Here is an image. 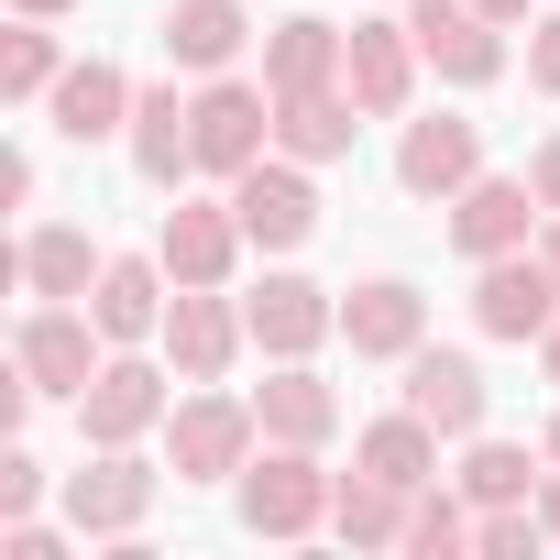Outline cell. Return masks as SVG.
Segmentation results:
<instances>
[{
    "label": "cell",
    "mask_w": 560,
    "mask_h": 560,
    "mask_svg": "<svg viewBox=\"0 0 560 560\" xmlns=\"http://www.w3.org/2000/svg\"><path fill=\"white\" fill-rule=\"evenodd\" d=\"M242 516H253V538H308V527L330 516V483H319L308 440H287L275 462H253V472H242Z\"/></svg>",
    "instance_id": "6da1fadb"
},
{
    "label": "cell",
    "mask_w": 560,
    "mask_h": 560,
    "mask_svg": "<svg viewBox=\"0 0 560 560\" xmlns=\"http://www.w3.org/2000/svg\"><path fill=\"white\" fill-rule=\"evenodd\" d=\"M472 319H483V341H538V330L560 319V264H549V253H538V264L494 253L483 287H472Z\"/></svg>",
    "instance_id": "7a4b0ae2"
},
{
    "label": "cell",
    "mask_w": 560,
    "mask_h": 560,
    "mask_svg": "<svg viewBox=\"0 0 560 560\" xmlns=\"http://www.w3.org/2000/svg\"><path fill=\"white\" fill-rule=\"evenodd\" d=\"M242 341H253V319H242L220 287H176V308H165V352H176L187 385H220Z\"/></svg>",
    "instance_id": "3957f363"
},
{
    "label": "cell",
    "mask_w": 560,
    "mask_h": 560,
    "mask_svg": "<svg viewBox=\"0 0 560 560\" xmlns=\"http://www.w3.org/2000/svg\"><path fill=\"white\" fill-rule=\"evenodd\" d=\"M407 34H418V56H429L440 78H462V89H483V78L505 67L494 12H472V0H418V12H407Z\"/></svg>",
    "instance_id": "277c9868"
},
{
    "label": "cell",
    "mask_w": 560,
    "mask_h": 560,
    "mask_svg": "<svg viewBox=\"0 0 560 560\" xmlns=\"http://www.w3.org/2000/svg\"><path fill=\"white\" fill-rule=\"evenodd\" d=\"M242 319H253V341H264L275 363H298V352H319V341L341 330V308L308 287V275H264V287L242 298Z\"/></svg>",
    "instance_id": "5b68a950"
},
{
    "label": "cell",
    "mask_w": 560,
    "mask_h": 560,
    "mask_svg": "<svg viewBox=\"0 0 560 560\" xmlns=\"http://www.w3.org/2000/svg\"><path fill=\"white\" fill-rule=\"evenodd\" d=\"M78 418H89L100 451H132V440L165 418V374H154V363H100L89 396H78Z\"/></svg>",
    "instance_id": "8992f818"
},
{
    "label": "cell",
    "mask_w": 560,
    "mask_h": 560,
    "mask_svg": "<svg viewBox=\"0 0 560 560\" xmlns=\"http://www.w3.org/2000/svg\"><path fill=\"white\" fill-rule=\"evenodd\" d=\"M231 209H242V231H253V242H275V253L319 231V198H308V176H298V165H264V154L231 176Z\"/></svg>",
    "instance_id": "52a82bcc"
},
{
    "label": "cell",
    "mask_w": 560,
    "mask_h": 560,
    "mask_svg": "<svg viewBox=\"0 0 560 560\" xmlns=\"http://www.w3.org/2000/svg\"><path fill=\"white\" fill-rule=\"evenodd\" d=\"M396 176H407V198H462V187L483 176V132H472V121H407Z\"/></svg>",
    "instance_id": "ba28073f"
},
{
    "label": "cell",
    "mask_w": 560,
    "mask_h": 560,
    "mask_svg": "<svg viewBox=\"0 0 560 560\" xmlns=\"http://www.w3.org/2000/svg\"><path fill=\"white\" fill-rule=\"evenodd\" d=\"M549 198L538 187H516V176H472L462 187V209H451V242L472 253V264H494V253H516L527 242V220H538Z\"/></svg>",
    "instance_id": "9c48e42d"
},
{
    "label": "cell",
    "mask_w": 560,
    "mask_h": 560,
    "mask_svg": "<svg viewBox=\"0 0 560 560\" xmlns=\"http://www.w3.org/2000/svg\"><path fill=\"white\" fill-rule=\"evenodd\" d=\"M253 407H231V396H187L176 407V483H209V472H242V451H253Z\"/></svg>",
    "instance_id": "30bf717a"
},
{
    "label": "cell",
    "mask_w": 560,
    "mask_h": 560,
    "mask_svg": "<svg viewBox=\"0 0 560 560\" xmlns=\"http://www.w3.org/2000/svg\"><path fill=\"white\" fill-rule=\"evenodd\" d=\"M407 407L440 429V440H472L483 429V374L462 352H407Z\"/></svg>",
    "instance_id": "8fae6325"
},
{
    "label": "cell",
    "mask_w": 560,
    "mask_h": 560,
    "mask_svg": "<svg viewBox=\"0 0 560 560\" xmlns=\"http://www.w3.org/2000/svg\"><path fill=\"white\" fill-rule=\"evenodd\" d=\"M242 242H253L242 209H165V275H176V287H220Z\"/></svg>",
    "instance_id": "7c38bea8"
},
{
    "label": "cell",
    "mask_w": 560,
    "mask_h": 560,
    "mask_svg": "<svg viewBox=\"0 0 560 560\" xmlns=\"http://www.w3.org/2000/svg\"><path fill=\"white\" fill-rule=\"evenodd\" d=\"M143 505H154V472H143V462H121V451H110L100 472H78V483H67V516H78L89 538H132V527H143Z\"/></svg>",
    "instance_id": "4fadbf2b"
},
{
    "label": "cell",
    "mask_w": 560,
    "mask_h": 560,
    "mask_svg": "<svg viewBox=\"0 0 560 560\" xmlns=\"http://www.w3.org/2000/svg\"><path fill=\"white\" fill-rule=\"evenodd\" d=\"M341 330H352V352H374V363H407V352H418V287H407V275H374V287H352Z\"/></svg>",
    "instance_id": "5bb4252c"
},
{
    "label": "cell",
    "mask_w": 560,
    "mask_h": 560,
    "mask_svg": "<svg viewBox=\"0 0 560 560\" xmlns=\"http://www.w3.org/2000/svg\"><path fill=\"white\" fill-rule=\"evenodd\" d=\"M132 165H143L154 187H176V176L198 165V100H176V89L132 100Z\"/></svg>",
    "instance_id": "9a60e30c"
},
{
    "label": "cell",
    "mask_w": 560,
    "mask_h": 560,
    "mask_svg": "<svg viewBox=\"0 0 560 560\" xmlns=\"http://www.w3.org/2000/svg\"><path fill=\"white\" fill-rule=\"evenodd\" d=\"M341 56H352V34H330V23H275V45H264V78H275V100H308V89H330L341 78Z\"/></svg>",
    "instance_id": "2e32d148"
},
{
    "label": "cell",
    "mask_w": 560,
    "mask_h": 560,
    "mask_svg": "<svg viewBox=\"0 0 560 560\" xmlns=\"http://www.w3.org/2000/svg\"><path fill=\"white\" fill-rule=\"evenodd\" d=\"M341 78H352V100H363V110H407L418 34H396V23H363V34H352V56H341Z\"/></svg>",
    "instance_id": "e0dca14e"
},
{
    "label": "cell",
    "mask_w": 560,
    "mask_h": 560,
    "mask_svg": "<svg viewBox=\"0 0 560 560\" xmlns=\"http://www.w3.org/2000/svg\"><path fill=\"white\" fill-rule=\"evenodd\" d=\"M264 132H275V110H264L253 89H209V100H198V165L242 176V165L264 154Z\"/></svg>",
    "instance_id": "ac0fdd59"
},
{
    "label": "cell",
    "mask_w": 560,
    "mask_h": 560,
    "mask_svg": "<svg viewBox=\"0 0 560 560\" xmlns=\"http://www.w3.org/2000/svg\"><path fill=\"white\" fill-rule=\"evenodd\" d=\"M89 319H67V308H45L34 330H23V385L34 396H89Z\"/></svg>",
    "instance_id": "d6986e66"
},
{
    "label": "cell",
    "mask_w": 560,
    "mask_h": 560,
    "mask_svg": "<svg viewBox=\"0 0 560 560\" xmlns=\"http://www.w3.org/2000/svg\"><path fill=\"white\" fill-rule=\"evenodd\" d=\"M121 121H132L121 67H100V56H89V67H67V78H56V132H67V143H100V132H121Z\"/></svg>",
    "instance_id": "ffe728a7"
},
{
    "label": "cell",
    "mask_w": 560,
    "mask_h": 560,
    "mask_svg": "<svg viewBox=\"0 0 560 560\" xmlns=\"http://www.w3.org/2000/svg\"><path fill=\"white\" fill-rule=\"evenodd\" d=\"M89 319H100L110 341H143V330H165V264H100V298H89Z\"/></svg>",
    "instance_id": "44dd1931"
},
{
    "label": "cell",
    "mask_w": 560,
    "mask_h": 560,
    "mask_svg": "<svg viewBox=\"0 0 560 560\" xmlns=\"http://www.w3.org/2000/svg\"><path fill=\"white\" fill-rule=\"evenodd\" d=\"M352 110H363V100H341V89L275 100V143H287L298 165H330V154H352Z\"/></svg>",
    "instance_id": "7402d4cb"
},
{
    "label": "cell",
    "mask_w": 560,
    "mask_h": 560,
    "mask_svg": "<svg viewBox=\"0 0 560 560\" xmlns=\"http://www.w3.org/2000/svg\"><path fill=\"white\" fill-rule=\"evenodd\" d=\"M407 494H418V483H385V472H352V483L330 494V527H341L352 549H385V538H407Z\"/></svg>",
    "instance_id": "603a6c76"
},
{
    "label": "cell",
    "mask_w": 560,
    "mask_h": 560,
    "mask_svg": "<svg viewBox=\"0 0 560 560\" xmlns=\"http://www.w3.org/2000/svg\"><path fill=\"white\" fill-rule=\"evenodd\" d=\"M253 418H264L275 440H330V429H341V396H330L319 374H298V363H287V374L253 396Z\"/></svg>",
    "instance_id": "cb8c5ba5"
},
{
    "label": "cell",
    "mask_w": 560,
    "mask_h": 560,
    "mask_svg": "<svg viewBox=\"0 0 560 560\" xmlns=\"http://www.w3.org/2000/svg\"><path fill=\"white\" fill-rule=\"evenodd\" d=\"M242 12H231V0H176V12H165V56L176 67H231L242 56Z\"/></svg>",
    "instance_id": "d4e9b609"
},
{
    "label": "cell",
    "mask_w": 560,
    "mask_h": 560,
    "mask_svg": "<svg viewBox=\"0 0 560 560\" xmlns=\"http://www.w3.org/2000/svg\"><path fill=\"white\" fill-rule=\"evenodd\" d=\"M429 462H440V429H429L418 407L363 429V472H385V483H429Z\"/></svg>",
    "instance_id": "484cf974"
},
{
    "label": "cell",
    "mask_w": 560,
    "mask_h": 560,
    "mask_svg": "<svg viewBox=\"0 0 560 560\" xmlns=\"http://www.w3.org/2000/svg\"><path fill=\"white\" fill-rule=\"evenodd\" d=\"M23 287L89 298V231H34V242H23Z\"/></svg>",
    "instance_id": "4316f807"
},
{
    "label": "cell",
    "mask_w": 560,
    "mask_h": 560,
    "mask_svg": "<svg viewBox=\"0 0 560 560\" xmlns=\"http://www.w3.org/2000/svg\"><path fill=\"white\" fill-rule=\"evenodd\" d=\"M462 494H472V505H527V451L483 440V451L462 462Z\"/></svg>",
    "instance_id": "83f0119b"
},
{
    "label": "cell",
    "mask_w": 560,
    "mask_h": 560,
    "mask_svg": "<svg viewBox=\"0 0 560 560\" xmlns=\"http://www.w3.org/2000/svg\"><path fill=\"white\" fill-rule=\"evenodd\" d=\"M407 549H429V560H451V549H472V516L451 505V494H407Z\"/></svg>",
    "instance_id": "f1b7e54d"
},
{
    "label": "cell",
    "mask_w": 560,
    "mask_h": 560,
    "mask_svg": "<svg viewBox=\"0 0 560 560\" xmlns=\"http://www.w3.org/2000/svg\"><path fill=\"white\" fill-rule=\"evenodd\" d=\"M0 89H12V100L56 89V45H45V34H12V45H0Z\"/></svg>",
    "instance_id": "f546056e"
},
{
    "label": "cell",
    "mask_w": 560,
    "mask_h": 560,
    "mask_svg": "<svg viewBox=\"0 0 560 560\" xmlns=\"http://www.w3.org/2000/svg\"><path fill=\"white\" fill-rule=\"evenodd\" d=\"M527 538H538V527H527V505H483V527H472V549H483V560H516Z\"/></svg>",
    "instance_id": "4dcf8cb0"
},
{
    "label": "cell",
    "mask_w": 560,
    "mask_h": 560,
    "mask_svg": "<svg viewBox=\"0 0 560 560\" xmlns=\"http://www.w3.org/2000/svg\"><path fill=\"white\" fill-rule=\"evenodd\" d=\"M34 494H45V462L34 451H0V516H34Z\"/></svg>",
    "instance_id": "1f68e13d"
},
{
    "label": "cell",
    "mask_w": 560,
    "mask_h": 560,
    "mask_svg": "<svg viewBox=\"0 0 560 560\" xmlns=\"http://www.w3.org/2000/svg\"><path fill=\"white\" fill-rule=\"evenodd\" d=\"M527 78H538V89H560V12L538 23V45H527Z\"/></svg>",
    "instance_id": "d6a6232c"
},
{
    "label": "cell",
    "mask_w": 560,
    "mask_h": 560,
    "mask_svg": "<svg viewBox=\"0 0 560 560\" xmlns=\"http://www.w3.org/2000/svg\"><path fill=\"white\" fill-rule=\"evenodd\" d=\"M527 187H538V198H549V209H560V143H549V154H538V176H527Z\"/></svg>",
    "instance_id": "836d02e7"
},
{
    "label": "cell",
    "mask_w": 560,
    "mask_h": 560,
    "mask_svg": "<svg viewBox=\"0 0 560 560\" xmlns=\"http://www.w3.org/2000/svg\"><path fill=\"white\" fill-rule=\"evenodd\" d=\"M538 352H549V385H560V319H549V330H538Z\"/></svg>",
    "instance_id": "e575fe53"
},
{
    "label": "cell",
    "mask_w": 560,
    "mask_h": 560,
    "mask_svg": "<svg viewBox=\"0 0 560 560\" xmlns=\"http://www.w3.org/2000/svg\"><path fill=\"white\" fill-rule=\"evenodd\" d=\"M538 527H549V538H560V483H549V494H538Z\"/></svg>",
    "instance_id": "d590c367"
},
{
    "label": "cell",
    "mask_w": 560,
    "mask_h": 560,
    "mask_svg": "<svg viewBox=\"0 0 560 560\" xmlns=\"http://www.w3.org/2000/svg\"><path fill=\"white\" fill-rule=\"evenodd\" d=\"M472 12H494V23H516V12H527V0H472Z\"/></svg>",
    "instance_id": "8d00e7d4"
},
{
    "label": "cell",
    "mask_w": 560,
    "mask_h": 560,
    "mask_svg": "<svg viewBox=\"0 0 560 560\" xmlns=\"http://www.w3.org/2000/svg\"><path fill=\"white\" fill-rule=\"evenodd\" d=\"M12 12H34V23H45V12H67V0H12Z\"/></svg>",
    "instance_id": "74e56055"
},
{
    "label": "cell",
    "mask_w": 560,
    "mask_h": 560,
    "mask_svg": "<svg viewBox=\"0 0 560 560\" xmlns=\"http://www.w3.org/2000/svg\"><path fill=\"white\" fill-rule=\"evenodd\" d=\"M549 264H560V209H549Z\"/></svg>",
    "instance_id": "f35d334b"
},
{
    "label": "cell",
    "mask_w": 560,
    "mask_h": 560,
    "mask_svg": "<svg viewBox=\"0 0 560 560\" xmlns=\"http://www.w3.org/2000/svg\"><path fill=\"white\" fill-rule=\"evenodd\" d=\"M549 462H560V429H549Z\"/></svg>",
    "instance_id": "ab89813d"
}]
</instances>
